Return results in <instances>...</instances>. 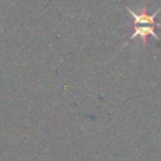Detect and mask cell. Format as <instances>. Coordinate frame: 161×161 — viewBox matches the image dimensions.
I'll return each mask as SVG.
<instances>
[{"instance_id":"obj_1","label":"cell","mask_w":161,"mask_h":161,"mask_svg":"<svg viewBox=\"0 0 161 161\" xmlns=\"http://www.w3.org/2000/svg\"><path fill=\"white\" fill-rule=\"evenodd\" d=\"M127 10H128V13L133 16V23H135V25H152V26H161V23H156V15L161 11V8L160 9H157L153 14H151V15H148V14H146L145 11L143 13H135L132 9H130L128 6L126 8Z\"/></svg>"},{"instance_id":"obj_2","label":"cell","mask_w":161,"mask_h":161,"mask_svg":"<svg viewBox=\"0 0 161 161\" xmlns=\"http://www.w3.org/2000/svg\"><path fill=\"white\" fill-rule=\"evenodd\" d=\"M133 34L130 36V39H135L136 36H141L142 39H145V36L147 35H152L153 38H156L157 40H160V36L156 34L155 31V26L152 25H135V29H133Z\"/></svg>"}]
</instances>
